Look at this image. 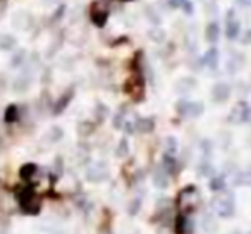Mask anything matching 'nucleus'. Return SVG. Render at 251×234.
I'll list each match as a JSON object with an SVG mask.
<instances>
[{"mask_svg":"<svg viewBox=\"0 0 251 234\" xmlns=\"http://www.w3.org/2000/svg\"><path fill=\"white\" fill-rule=\"evenodd\" d=\"M49 138H50V143H57V141H60L64 138V130L59 126H53L49 133Z\"/></svg>","mask_w":251,"mask_h":234,"instance_id":"c756f323","label":"nucleus"},{"mask_svg":"<svg viewBox=\"0 0 251 234\" xmlns=\"http://www.w3.org/2000/svg\"><path fill=\"white\" fill-rule=\"evenodd\" d=\"M201 150H203V154H205V155L212 154V141H210V140H203L201 141Z\"/></svg>","mask_w":251,"mask_h":234,"instance_id":"58836bf2","label":"nucleus"},{"mask_svg":"<svg viewBox=\"0 0 251 234\" xmlns=\"http://www.w3.org/2000/svg\"><path fill=\"white\" fill-rule=\"evenodd\" d=\"M182 2H184V0H169V7H172V9H181Z\"/></svg>","mask_w":251,"mask_h":234,"instance_id":"a19ab883","label":"nucleus"},{"mask_svg":"<svg viewBox=\"0 0 251 234\" xmlns=\"http://www.w3.org/2000/svg\"><path fill=\"white\" fill-rule=\"evenodd\" d=\"M122 126H124V130H126V133H127V134L134 133V124L133 123H124Z\"/></svg>","mask_w":251,"mask_h":234,"instance_id":"79ce46f5","label":"nucleus"},{"mask_svg":"<svg viewBox=\"0 0 251 234\" xmlns=\"http://www.w3.org/2000/svg\"><path fill=\"white\" fill-rule=\"evenodd\" d=\"M134 130L143 134H150L155 131V119L153 117H140L134 124Z\"/></svg>","mask_w":251,"mask_h":234,"instance_id":"9d476101","label":"nucleus"},{"mask_svg":"<svg viewBox=\"0 0 251 234\" xmlns=\"http://www.w3.org/2000/svg\"><path fill=\"white\" fill-rule=\"evenodd\" d=\"M184 227H186V217L177 215V219H176V234H184Z\"/></svg>","mask_w":251,"mask_h":234,"instance_id":"e433bc0d","label":"nucleus"},{"mask_svg":"<svg viewBox=\"0 0 251 234\" xmlns=\"http://www.w3.org/2000/svg\"><path fill=\"white\" fill-rule=\"evenodd\" d=\"M213 208L222 219H230L234 217L236 212V205H234V195L232 193H224L222 196L213 198Z\"/></svg>","mask_w":251,"mask_h":234,"instance_id":"f03ea898","label":"nucleus"},{"mask_svg":"<svg viewBox=\"0 0 251 234\" xmlns=\"http://www.w3.org/2000/svg\"><path fill=\"white\" fill-rule=\"evenodd\" d=\"M241 35V23L234 19V11L227 12V21H226V36L229 40H236Z\"/></svg>","mask_w":251,"mask_h":234,"instance_id":"1a4fd4ad","label":"nucleus"},{"mask_svg":"<svg viewBox=\"0 0 251 234\" xmlns=\"http://www.w3.org/2000/svg\"><path fill=\"white\" fill-rule=\"evenodd\" d=\"M16 45H18V40H16V36L9 35V33H5V35H0V50L9 52V50H14Z\"/></svg>","mask_w":251,"mask_h":234,"instance_id":"aec40b11","label":"nucleus"},{"mask_svg":"<svg viewBox=\"0 0 251 234\" xmlns=\"http://www.w3.org/2000/svg\"><path fill=\"white\" fill-rule=\"evenodd\" d=\"M7 90V76L4 73H0V95H4Z\"/></svg>","mask_w":251,"mask_h":234,"instance_id":"4c0bfd02","label":"nucleus"},{"mask_svg":"<svg viewBox=\"0 0 251 234\" xmlns=\"http://www.w3.org/2000/svg\"><path fill=\"white\" fill-rule=\"evenodd\" d=\"M124 91L133 98L134 102H141L145 98V79L141 73H134L129 79L124 83Z\"/></svg>","mask_w":251,"mask_h":234,"instance_id":"7ed1b4c3","label":"nucleus"},{"mask_svg":"<svg viewBox=\"0 0 251 234\" xmlns=\"http://www.w3.org/2000/svg\"><path fill=\"white\" fill-rule=\"evenodd\" d=\"M153 184L157 186L158 189H165L169 186V174L164 171L162 165H158L153 171Z\"/></svg>","mask_w":251,"mask_h":234,"instance_id":"ddd939ff","label":"nucleus"},{"mask_svg":"<svg viewBox=\"0 0 251 234\" xmlns=\"http://www.w3.org/2000/svg\"><path fill=\"white\" fill-rule=\"evenodd\" d=\"M25 59H26V50H18V52L12 55V59H11V67H19L23 62H25Z\"/></svg>","mask_w":251,"mask_h":234,"instance_id":"c85d7f7f","label":"nucleus"},{"mask_svg":"<svg viewBox=\"0 0 251 234\" xmlns=\"http://www.w3.org/2000/svg\"><path fill=\"white\" fill-rule=\"evenodd\" d=\"M19 119V107L16 104L7 105V108L4 110V121L7 124H14Z\"/></svg>","mask_w":251,"mask_h":234,"instance_id":"6ab92c4d","label":"nucleus"},{"mask_svg":"<svg viewBox=\"0 0 251 234\" xmlns=\"http://www.w3.org/2000/svg\"><path fill=\"white\" fill-rule=\"evenodd\" d=\"M108 114H110V110H108V107L105 104H97V107H95V117H97L98 123H103L105 119L108 117Z\"/></svg>","mask_w":251,"mask_h":234,"instance_id":"b1692460","label":"nucleus"},{"mask_svg":"<svg viewBox=\"0 0 251 234\" xmlns=\"http://www.w3.org/2000/svg\"><path fill=\"white\" fill-rule=\"evenodd\" d=\"M108 178V165L105 162H98V164L91 165L86 171V179L90 182H103Z\"/></svg>","mask_w":251,"mask_h":234,"instance_id":"39448f33","label":"nucleus"},{"mask_svg":"<svg viewBox=\"0 0 251 234\" xmlns=\"http://www.w3.org/2000/svg\"><path fill=\"white\" fill-rule=\"evenodd\" d=\"M31 23H33V18L28 12H18V14L12 18V25H14L16 28L23 29V31L31 28Z\"/></svg>","mask_w":251,"mask_h":234,"instance_id":"9b49d317","label":"nucleus"},{"mask_svg":"<svg viewBox=\"0 0 251 234\" xmlns=\"http://www.w3.org/2000/svg\"><path fill=\"white\" fill-rule=\"evenodd\" d=\"M234 184L236 186H248L250 184V174H248V172H237V176L234 178Z\"/></svg>","mask_w":251,"mask_h":234,"instance_id":"72a5a7b5","label":"nucleus"},{"mask_svg":"<svg viewBox=\"0 0 251 234\" xmlns=\"http://www.w3.org/2000/svg\"><path fill=\"white\" fill-rule=\"evenodd\" d=\"M119 2H133V0H119Z\"/></svg>","mask_w":251,"mask_h":234,"instance_id":"49530a36","label":"nucleus"},{"mask_svg":"<svg viewBox=\"0 0 251 234\" xmlns=\"http://www.w3.org/2000/svg\"><path fill=\"white\" fill-rule=\"evenodd\" d=\"M230 97V84L229 83H224V81H219V83L213 84L212 88V100L215 104H224L227 102Z\"/></svg>","mask_w":251,"mask_h":234,"instance_id":"6e6552de","label":"nucleus"},{"mask_svg":"<svg viewBox=\"0 0 251 234\" xmlns=\"http://www.w3.org/2000/svg\"><path fill=\"white\" fill-rule=\"evenodd\" d=\"M162 167H164V171L167 172V174H172L176 176L177 174V160L174 158V155H169L165 154L164 155V162H162Z\"/></svg>","mask_w":251,"mask_h":234,"instance_id":"a211bd4d","label":"nucleus"},{"mask_svg":"<svg viewBox=\"0 0 251 234\" xmlns=\"http://www.w3.org/2000/svg\"><path fill=\"white\" fill-rule=\"evenodd\" d=\"M74 93H76V90H74L73 86L71 88H67L66 91H64L62 95L59 97V100L53 104V108H52V114L53 115H60L64 110H66L67 107H69V104L73 102V98H74Z\"/></svg>","mask_w":251,"mask_h":234,"instance_id":"0eeeda50","label":"nucleus"},{"mask_svg":"<svg viewBox=\"0 0 251 234\" xmlns=\"http://www.w3.org/2000/svg\"><path fill=\"white\" fill-rule=\"evenodd\" d=\"M188 107H189V102L184 100V98L176 104V110H177V114L181 115V117H188Z\"/></svg>","mask_w":251,"mask_h":234,"instance_id":"473e14b6","label":"nucleus"},{"mask_svg":"<svg viewBox=\"0 0 251 234\" xmlns=\"http://www.w3.org/2000/svg\"><path fill=\"white\" fill-rule=\"evenodd\" d=\"M18 203H19L21 212L26 213V215H38L40 210H42V202L38 200V196H36L35 189H33L31 186H25V188L19 191Z\"/></svg>","mask_w":251,"mask_h":234,"instance_id":"f257e3e1","label":"nucleus"},{"mask_svg":"<svg viewBox=\"0 0 251 234\" xmlns=\"http://www.w3.org/2000/svg\"><path fill=\"white\" fill-rule=\"evenodd\" d=\"M90 19L97 28H103L108 21V11L101 7L98 2H95V4L90 7Z\"/></svg>","mask_w":251,"mask_h":234,"instance_id":"423d86ee","label":"nucleus"},{"mask_svg":"<svg viewBox=\"0 0 251 234\" xmlns=\"http://www.w3.org/2000/svg\"><path fill=\"white\" fill-rule=\"evenodd\" d=\"M93 133H95V124L91 123V121H81V123L77 124V134H79L81 138H88Z\"/></svg>","mask_w":251,"mask_h":234,"instance_id":"412c9836","label":"nucleus"},{"mask_svg":"<svg viewBox=\"0 0 251 234\" xmlns=\"http://www.w3.org/2000/svg\"><path fill=\"white\" fill-rule=\"evenodd\" d=\"M203 231L205 233H217V222L212 215H205L203 217Z\"/></svg>","mask_w":251,"mask_h":234,"instance_id":"bb28decb","label":"nucleus"},{"mask_svg":"<svg viewBox=\"0 0 251 234\" xmlns=\"http://www.w3.org/2000/svg\"><path fill=\"white\" fill-rule=\"evenodd\" d=\"M62 172H64V158L57 157L55 162H53V176H55V178H60Z\"/></svg>","mask_w":251,"mask_h":234,"instance_id":"c9c22d12","label":"nucleus"},{"mask_svg":"<svg viewBox=\"0 0 251 234\" xmlns=\"http://www.w3.org/2000/svg\"><path fill=\"white\" fill-rule=\"evenodd\" d=\"M148 36H150L153 42H157V43H162L165 40V33H164V29L162 28H151L150 29V33H148Z\"/></svg>","mask_w":251,"mask_h":234,"instance_id":"7c9ffc66","label":"nucleus"},{"mask_svg":"<svg viewBox=\"0 0 251 234\" xmlns=\"http://www.w3.org/2000/svg\"><path fill=\"white\" fill-rule=\"evenodd\" d=\"M196 88V79L195 78H182V79H179L177 83H176V91L177 93H189V91H193Z\"/></svg>","mask_w":251,"mask_h":234,"instance_id":"2eb2a0df","label":"nucleus"},{"mask_svg":"<svg viewBox=\"0 0 251 234\" xmlns=\"http://www.w3.org/2000/svg\"><path fill=\"white\" fill-rule=\"evenodd\" d=\"M122 124H124V107H122L121 110L114 115V119H112V126H114L115 130H121Z\"/></svg>","mask_w":251,"mask_h":234,"instance_id":"f704fd0d","label":"nucleus"},{"mask_svg":"<svg viewBox=\"0 0 251 234\" xmlns=\"http://www.w3.org/2000/svg\"><path fill=\"white\" fill-rule=\"evenodd\" d=\"M181 9H184L186 11V14H193V5H191V2H189V0H184V2H182V5H181Z\"/></svg>","mask_w":251,"mask_h":234,"instance_id":"ea45409f","label":"nucleus"},{"mask_svg":"<svg viewBox=\"0 0 251 234\" xmlns=\"http://www.w3.org/2000/svg\"><path fill=\"white\" fill-rule=\"evenodd\" d=\"M236 2L239 7H250L251 5V0H236Z\"/></svg>","mask_w":251,"mask_h":234,"instance_id":"37998d69","label":"nucleus"},{"mask_svg":"<svg viewBox=\"0 0 251 234\" xmlns=\"http://www.w3.org/2000/svg\"><path fill=\"white\" fill-rule=\"evenodd\" d=\"M205 38L208 43H217L220 38V26L217 23H208L205 29Z\"/></svg>","mask_w":251,"mask_h":234,"instance_id":"dca6fc26","label":"nucleus"},{"mask_svg":"<svg viewBox=\"0 0 251 234\" xmlns=\"http://www.w3.org/2000/svg\"><path fill=\"white\" fill-rule=\"evenodd\" d=\"M219 62H220V53L217 49H210L206 50L205 57H203V64H205L208 69L215 71L217 67H219Z\"/></svg>","mask_w":251,"mask_h":234,"instance_id":"f8f14e48","label":"nucleus"},{"mask_svg":"<svg viewBox=\"0 0 251 234\" xmlns=\"http://www.w3.org/2000/svg\"><path fill=\"white\" fill-rule=\"evenodd\" d=\"M208 188L212 189V191H215V193L224 191V189H226V178H224V176H217V178H212V179H210Z\"/></svg>","mask_w":251,"mask_h":234,"instance_id":"393cba45","label":"nucleus"},{"mask_svg":"<svg viewBox=\"0 0 251 234\" xmlns=\"http://www.w3.org/2000/svg\"><path fill=\"white\" fill-rule=\"evenodd\" d=\"M176 152H177V140H176L174 136H169L167 140H165V154L174 155Z\"/></svg>","mask_w":251,"mask_h":234,"instance_id":"2f4dec72","label":"nucleus"},{"mask_svg":"<svg viewBox=\"0 0 251 234\" xmlns=\"http://www.w3.org/2000/svg\"><path fill=\"white\" fill-rule=\"evenodd\" d=\"M101 234H112V231H110V229H105V231H103V233H101Z\"/></svg>","mask_w":251,"mask_h":234,"instance_id":"c03bdc74","label":"nucleus"},{"mask_svg":"<svg viewBox=\"0 0 251 234\" xmlns=\"http://www.w3.org/2000/svg\"><path fill=\"white\" fill-rule=\"evenodd\" d=\"M29 86H31V78H29L28 74H21V76L16 78L14 83H12V90H14L16 93H25V91L29 90Z\"/></svg>","mask_w":251,"mask_h":234,"instance_id":"4468645a","label":"nucleus"},{"mask_svg":"<svg viewBox=\"0 0 251 234\" xmlns=\"http://www.w3.org/2000/svg\"><path fill=\"white\" fill-rule=\"evenodd\" d=\"M36 171H38L36 164H33V162H26V164H23L21 169H19V178H21L23 181H29V179L36 174Z\"/></svg>","mask_w":251,"mask_h":234,"instance_id":"f3484780","label":"nucleus"},{"mask_svg":"<svg viewBox=\"0 0 251 234\" xmlns=\"http://www.w3.org/2000/svg\"><path fill=\"white\" fill-rule=\"evenodd\" d=\"M213 172H215V169H213V165L210 164V162L205 160L198 165V174L201 176V178H212Z\"/></svg>","mask_w":251,"mask_h":234,"instance_id":"a878e982","label":"nucleus"},{"mask_svg":"<svg viewBox=\"0 0 251 234\" xmlns=\"http://www.w3.org/2000/svg\"><path fill=\"white\" fill-rule=\"evenodd\" d=\"M203 112H205V105H203V102H189L188 117H193V119H196V117L203 115Z\"/></svg>","mask_w":251,"mask_h":234,"instance_id":"4be33fe9","label":"nucleus"},{"mask_svg":"<svg viewBox=\"0 0 251 234\" xmlns=\"http://www.w3.org/2000/svg\"><path fill=\"white\" fill-rule=\"evenodd\" d=\"M127 155H129V141H127V138H122V140L119 141L117 148H115V157L126 158Z\"/></svg>","mask_w":251,"mask_h":234,"instance_id":"5701e85b","label":"nucleus"},{"mask_svg":"<svg viewBox=\"0 0 251 234\" xmlns=\"http://www.w3.org/2000/svg\"><path fill=\"white\" fill-rule=\"evenodd\" d=\"M141 202H143L141 198H133L129 202V205H127V213H129L131 217L138 215V212L141 210Z\"/></svg>","mask_w":251,"mask_h":234,"instance_id":"cd10ccee","label":"nucleus"},{"mask_svg":"<svg viewBox=\"0 0 251 234\" xmlns=\"http://www.w3.org/2000/svg\"><path fill=\"white\" fill-rule=\"evenodd\" d=\"M250 115H251L250 104L241 100L234 105L232 112H230V115H229V123L230 124H246V123H250Z\"/></svg>","mask_w":251,"mask_h":234,"instance_id":"20e7f679","label":"nucleus"},{"mask_svg":"<svg viewBox=\"0 0 251 234\" xmlns=\"http://www.w3.org/2000/svg\"><path fill=\"white\" fill-rule=\"evenodd\" d=\"M230 234H241V231H234V233H230Z\"/></svg>","mask_w":251,"mask_h":234,"instance_id":"a18cd8bd","label":"nucleus"}]
</instances>
